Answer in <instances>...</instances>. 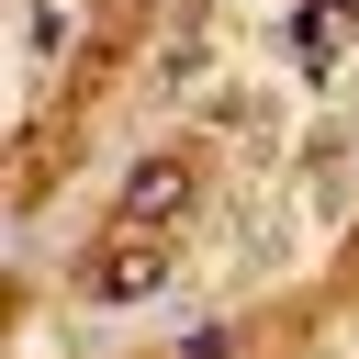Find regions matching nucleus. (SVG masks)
Masks as SVG:
<instances>
[{
	"instance_id": "nucleus-1",
	"label": "nucleus",
	"mask_w": 359,
	"mask_h": 359,
	"mask_svg": "<svg viewBox=\"0 0 359 359\" xmlns=\"http://www.w3.org/2000/svg\"><path fill=\"white\" fill-rule=\"evenodd\" d=\"M168 213H191V168L180 157H135L123 168V236H157Z\"/></svg>"
},
{
	"instance_id": "nucleus-2",
	"label": "nucleus",
	"mask_w": 359,
	"mask_h": 359,
	"mask_svg": "<svg viewBox=\"0 0 359 359\" xmlns=\"http://www.w3.org/2000/svg\"><path fill=\"white\" fill-rule=\"evenodd\" d=\"M157 280H168V247H157V236H112V247L90 258V303H146Z\"/></svg>"
},
{
	"instance_id": "nucleus-3",
	"label": "nucleus",
	"mask_w": 359,
	"mask_h": 359,
	"mask_svg": "<svg viewBox=\"0 0 359 359\" xmlns=\"http://www.w3.org/2000/svg\"><path fill=\"white\" fill-rule=\"evenodd\" d=\"M337 22H359V0H314V11L292 22V45H303V67H325V45H337Z\"/></svg>"
}]
</instances>
